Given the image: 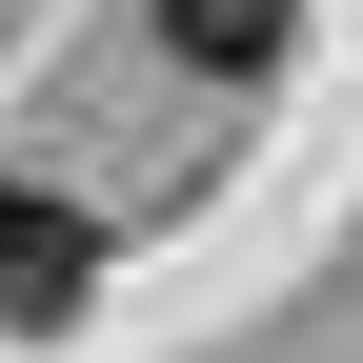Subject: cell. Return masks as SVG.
<instances>
[{
	"instance_id": "cell-1",
	"label": "cell",
	"mask_w": 363,
	"mask_h": 363,
	"mask_svg": "<svg viewBox=\"0 0 363 363\" xmlns=\"http://www.w3.org/2000/svg\"><path fill=\"white\" fill-rule=\"evenodd\" d=\"M81 283H101V242H81V202H40V182H0V323H21V343H61V323H81Z\"/></svg>"
},
{
	"instance_id": "cell-2",
	"label": "cell",
	"mask_w": 363,
	"mask_h": 363,
	"mask_svg": "<svg viewBox=\"0 0 363 363\" xmlns=\"http://www.w3.org/2000/svg\"><path fill=\"white\" fill-rule=\"evenodd\" d=\"M142 21H162V61H202V81H262V61L303 40V0H142Z\"/></svg>"
}]
</instances>
